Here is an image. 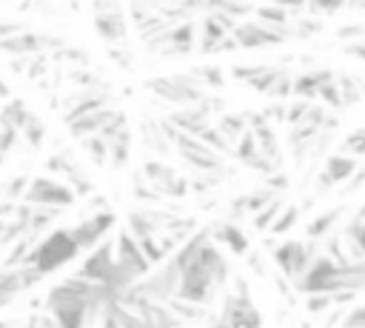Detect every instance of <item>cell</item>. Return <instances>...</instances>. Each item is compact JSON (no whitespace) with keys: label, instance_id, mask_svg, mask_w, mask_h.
<instances>
[{"label":"cell","instance_id":"1","mask_svg":"<svg viewBox=\"0 0 365 328\" xmlns=\"http://www.w3.org/2000/svg\"><path fill=\"white\" fill-rule=\"evenodd\" d=\"M171 260L180 268V288H177L174 299L197 305V308H208L231 277V265H228L222 248L211 240L208 225L197 228L171 254Z\"/></svg>","mask_w":365,"mask_h":328},{"label":"cell","instance_id":"2","mask_svg":"<svg viewBox=\"0 0 365 328\" xmlns=\"http://www.w3.org/2000/svg\"><path fill=\"white\" fill-rule=\"evenodd\" d=\"M208 328H262V314L251 299L248 282L242 277L234 280V288L222 297L220 314H208Z\"/></svg>","mask_w":365,"mask_h":328},{"label":"cell","instance_id":"3","mask_svg":"<svg viewBox=\"0 0 365 328\" xmlns=\"http://www.w3.org/2000/svg\"><path fill=\"white\" fill-rule=\"evenodd\" d=\"M77 254H80V248L71 240L68 228H54L51 234H46L43 240L34 242V248L29 251L23 265H31L46 277V274H54L57 268H63L66 262L77 260Z\"/></svg>","mask_w":365,"mask_h":328},{"label":"cell","instance_id":"4","mask_svg":"<svg viewBox=\"0 0 365 328\" xmlns=\"http://www.w3.org/2000/svg\"><path fill=\"white\" fill-rule=\"evenodd\" d=\"M145 86H148V91H154L160 100L174 103V106H180V108L197 106V103L205 97V86H202L200 80H194V74H168V77H151Z\"/></svg>","mask_w":365,"mask_h":328},{"label":"cell","instance_id":"5","mask_svg":"<svg viewBox=\"0 0 365 328\" xmlns=\"http://www.w3.org/2000/svg\"><path fill=\"white\" fill-rule=\"evenodd\" d=\"M171 145L177 148V154H180V160L188 165V168H194V174H211V177H222V171H225V160L214 151V148H208L200 137H191V134H174V140H171Z\"/></svg>","mask_w":365,"mask_h":328},{"label":"cell","instance_id":"6","mask_svg":"<svg viewBox=\"0 0 365 328\" xmlns=\"http://www.w3.org/2000/svg\"><path fill=\"white\" fill-rule=\"evenodd\" d=\"M317 242H305V240H282L271 248V257H274V265L279 268L282 277H288L291 282L299 280L305 274V268L311 265V260L317 257Z\"/></svg>","mask_w":365,"mask_h":328},{"label":"cell","instance_id":"7","mask_svg":"<svg viewBox=\"0 0 365 328\" xmlns=\"http://www.w3.org/2000/svg\"><path fill=\"white\" fill-rule=\"evenodd\" d=\"M23 203L43 205V208H57L60 211V208H68L74 203V191L66 183L54 180V177H34L29 183L26 194H23Z\"/></svg>","mask_w":365,"mask_h":328},{"label":"cell","instance_id":"8","mask_svg":"<svg viewBox=\"0 0 365 328\" xmlns=\"http://www.w3.org/2000/svg\"><path fill=\"white\" fill-rule=\"evenodd\" d=\"M143 180L151 185V191H157L160 197H185L188 194V180L182 174H177L171 165L160 163V160H145L143 163Z\"/></svg>","mask_w":365,"mask_h":328},{"label":"cell","instance_id":"9","mask_svg":"<svg viewBox=\"0 0 365 328\" xmlns=\"http://www.w3.org/2000/svg\"><path fill=\"white\" fill-rule=\"evenodd\" d=\"M114 222H117L114 211H94L91 217H86L74 228H68V234H71V240L77 242L80 251H91L106 240V234L114 228Z\"/></svg>","mask_w":365,"mask_h":328},{"label":"cell","instance_id":"10","mask_svg":"<svg viewBox=\"0 0 365 328\" xmlns=\"http://www.w3.org/2000/svg\"><path fill=\"white\" fill-rule=\"evenodd\" d=\"M231 34L240 48H268V46L285 43L288 29H277V26H265V23L254 20V23H240Z\"/></svg>","mask_w":365,"mask_h":328},{"label":"cell","instance_id":"11","mask_svg":"<svg viewBox=\"0 0 365 328\" xmlns=\"http://www.w3.org/2000/svg\"><path fill=\"white\" fill-rule=\"evenodd\" d=\"M194 26L191 23H180V26H171V29H165V31H160V34H154V37H148L145 40V46L151 48V51H160V54H188V51H194Z\"/></svg>","mask_w":365,"mask_h":328},{"label":"cell","instance_id":"12","mask_svg":"<svg viewBox=\"0 0 365 328\" xmlns=\"http://www.w3.org/2000/svg\"><path fill=\"white\" fill-rule=\"evenodd\" d=\"M94 29L108 43H120L125 37L128 26H125V14L120 11L117 0H94Z\"/></svg>","mask_w":365,"mask_h":328},{"label":"cell","instance_id":"13","mask_svg":"<svg viewBox=\"0 0 365 328\" xmlns=\"http://www.w3.org/2000/svg\"><path fill=\"white\" fill-rule=\"evenodd\" d=\"M111 268H114V240H103L97 248H91V251L86 254V260H83L80 268H77V277L103 285V282L108 280Z\"/></svg>","mask_w":365,"mask_h":328},{"label":"cell","instance_id":"14","mask_svg":"<svg viewBox=\"0 0 365 328\" xmlns=\"http://www.w3.org/2000/svg\"><path fill=\"white\" fill-rule=\"evenodd\" d=\"M43 280V274L31 265H17V268H0V308H6L14 297H20L23 291H29L31 285H37Z\"/></svg>","mask_w":365,"mask_h":328},{"label":"cell","instance_id":"15","mask_svg":"<svg viewBox=\"0 0 365 328\" xmlns=\"http://www.w3.org/2000/svg\"><path fill=\"white\" fill-rule=\"evenodd\" d=\"M114 262H120V265H125L128 271H134L137 280H143V277L151 271V262L145 260L140 242H137L125 228H123V231L117 234V240H114Z\"/></svg>","mask_w":365,"mask_h":328},{"label":"cell","instance_id":"16","mask_svg":"<svg viewBox=\"0 0 365 328\" xmlns=\"http://www.w3.org/2000/svg\"><path fill=\"white\" fill-rule=\"evenodd\" d=\"M208 231H211V240H214L217 245H225V248H228L231 254H237V257H245V254L251 251L248 234H245L234 220H220V222L208 225Z\"/></svg>","mask_w":365,"mask_h":328},{"label":"cell","instance_id":"17","mask_svg":"<svg viewBox=\"0 0 365 328\" xmlns=\"http://www.w3.org/2000/svg\"><path fill=\"white\" fill-rule=\"evenodd\" d=\"M356 171V157H348V154H331L319 171V188H331V185H339L345 180H351Z\"/></svg>","mask_w":365,"mask_h":328},{"label":"cell","instance_id":"18","mask_svg":"<svg viewBox=\"0 0 365 328\" xmlns=\"http://www.w3.org/2000/svg\"><path fill=\"white\" fill-rule=\"evenodd\" d=\"M48 168H51V171H57V174H63V177L68 180L66 185L74 191V197H77V194H88V191H91V180H88V174H86V171H83V168H80L68 154H54V157L48 160Z\"/></svg>","mask_w":365,"mask_h":328},{"label":"cell","instance_id":"19","mask_svg":"<svg viewBox=\"0 0 365 328\" xmlns=\"http://www.w3.org/2000/svg\"><path fill=\"white\" fill-rule=\"evenodd\" d=\"M106 106H108V94H100V91H86V94H80V97L66 100L63 120H66V123H71V120L86 117V114H91V111H97V108H106Z\"/></svg>","mask_w":365,"mask_h":328},{"label":"cell","instance_id":"20","mask_svg":"<svg viewBox=\"0 0 365 328\" xmlns=\"http://www.w3.org/2000/svg\"><path fill=\"white\" fill-rule=\"evenodd\" d=\"M114 114H117V108L106 106V108H97V111L86 114V117H77V120H71V123H68V134H71V137H77V140L91 137V134H100V128H103Z\"/></svg>","mask_w":365,"mask_h":328},{"label":"cell","instance_id":"21","mask_svg":"<svg viewBox=\"0 0 365 328\" xmlns=\"http://www.w3.org/2000/svg\"><path fill=\"white\" fill-rule=\"evenodd\" d=\"M334 74L331 71H325V68H319V71H305V74H299V77H294V86H291V94L297 97V100H317L319 97V91H322V86L331 80Z\"/></svg>","mask_w":365,"mask_h":328},{"label":"cell","instance_id":"22","mask_svg":"<svg viewBox=\"0 0 365 328\" xmlns=\"http://www.w3.org/2000/svg\"><path fill=\"white\" fill-rule=\"evenodd\" d=\"M345 214V208L342 205H336V208H331V211H322V214H317L308 225H305V237L311 240V242H317V240H325L331 231H334V225L339 222V217Z\"/></svg>","mask_w":365,"mask_h":328},{"label":"cell","instance_id":"23","mask_svg":"<svg viewBox=\"0 0 365 328\" xmlns=\"http://www.w3.org/2000/svg\"><path fill=\"white\" fill-rule=\"evenodd\" d=\"M31 120V111L26 108V103L23 100H9L3 108H0V125H6V128H14L17 134L23 131V125Z\"/></svg>","mask_w":365,"mask_h":328},{"label":"cell","instance_id":"24","mask_svg":"<svg viewBox=\"0 0 365 328\" xmlns=\"http://www.w3.org/2000/svg\"><path fill=\"white\" fill-rule=\"evenodd\" d=\"M231 31H225L211 14H205V20H202V34H200V51L202 54H214V48L220 46V40L222 37H228Z\"/></svg>","mask_w":365,"mask_h":328},{"label":"cell","instance_id":"25","mask_svg":"<svg viewBox=\"0 0 365 328\" xmlns=\"http://www.w3.org/2000/svg\"><path fill=\"white\" fill-rule=\"evenodd\" d=\"M217 131L228 140V145L234 148L237 145V140L248 131V123H245V117L242 114H222L220 120H217Z\"/></svg>","mask_w":365,"mask_h":328},{"label":"cell","instance_id":"26","mask_svg":"<svg viewBox=\"0 0 365 328\" xmlns=\"http://www.w3.org/2000/svg\"><path fill=\"white\" fill-rule=\"evenodd\" d=\"M108 311L117 317L120 328H148V325L143 322V317H140L131 305H125V302H120V299H108Z\"/></svg>","mask_w":365,"mask_h":328},{"label":"cell","instance_id":"27","mask_svg":"<svg viewBox=\"0 0 365 328\" xmlns=\"http://www.w3.org/2000/svg\"><path fill=\"white\" fill-rule=\"evenodd\" d=\"M80 145H83V151L91 157V163H94V165H106V163H108V143H106L100 134L83 137V140H80Z\"/></svg>","mask_w":365,"mask_h":328},{"label":"cell","instance_id":"28","mask_svg":"<svg viewBox=\"0 0 365 328\" xmlns=\"http://www.w3.org/2000/svg\"><path fill=\"white\" fill-rule=\"evenodd\" d=\"M297 220H299V205H282V211H279V217L274 220V225L268 228L274 237H282V234H288L294 225H297Z\"/></svg>","mask_w":365,"mask_h":328},{"label":"cell","instance_id":"29","mask_svg":"<svg viewBox=\"0 0 365 328\" xmlns=\"http://www.w3.org/2000/svg\"><path fill=\"white\" fill-rule=\"evenodd\" d=\"M279 211H282V200L277 197L274 203H268L262 211H257V214L251 217V225H254L257 231H268V228L274 225V220L279 217Z\"/></svg>","mask_w":365,"mask_h":328},{"label":"cell","instance_id":"30","mask_svg":"<svg viewBox=\"0 0 365 328\" xmlns=\"http://www.w3.org/2000/svg\"><path fill=\"white\" fill-rule=\"evenodd\" d=\"M257 11V20L265 23V26H277V29H288V11L279 9V6H259L254 9Z\"/></svg>","mask_w":365,"mask_h":328},{"label":"cell","instance_id":"31","mask_svg":"<svg viewBox=\"0 0 365 328\" xmlns=\"http://www.w3.org/2000/svg\"><path fill=\"white\" fill-rule=\"evenodd\" d=\"M20 134H23V140H26L31 148H40V145H43V140H46V125H43V120H40V117H34V114H31V120L23 125V131H20Z\"/></svg>","mask_w":365,"mask_h":328},{"label":"cell","instance_id":"32","mask_svg":"<svg viewBox=\"0 0 365 328\" xmlns=\"http://www.w3.org/2000/svg\"><path fill=\"white\" fill-rule=\"evenodd\" d=\"M259 154V148H257V140L251 137V131H245L240 140H237V145H234V157L242 163V165H248L254 157Z\"/></svg>","mask_w":365,"mask_h":328},{"label":"cell","instance_id":"33","mask_svg":"<svg viewBox=\"0 0 365 328\" xmlns=\"http://www.w3.org/2000/svg\"><path fill=\"white\" fill-rule=\"evenodd\" d=\"M339 148H342L339 154H348V157H359V154H365V128L351 131V134L342 140Z\"/></svg>","mask_w":365,"mask_h":328},{"label":"cell","instance_id":"34","mask_svg":"<svg viewBox=\"0 0 365 328\" xmlns=\"http://www.w3.org/2000/svg\"><path fill=\"white\" fill-rule=\"evenodd\" d=\"M328 308H334V297L331 294H308L305 297V311L308 314H325Z\"/></svg>","mask_w":365,"mask_h":328},{"label":"cell","instance_id":"35","mask_svg":"<svg viewBox=\"0 0 365 328\" xmlns=\"http://www.w3.org/2000/svg\"><path fill=\"white\" fill-rule=\"evenodd\" d=\"M29 183H31V180H29V177H23V174H20V177H14L11 183H6V185H3V197H6V200H11V203H14V200H20V197L26 194Z\"/></svg>","mask_w":365,"mask_h":328},{"label":"cell","instance_id":"36","mask_svg":"<svg viewBox=\"0 0 365 328\" xmlns=\"http://www.w3.org/2000/svg\"><path fill=\"white\" fill-rule=\"evenodd\" d=\"M339 328H365V305H354L351 311H345Z\"/></svg>","mask_w":365,"mask_h":328},{"label":"cell","instance_id":"37","mask_svg":"<svg viewBox=\"0 0 365 328\" xmlns=\"http://www.w3.org/2000/svg\"><path fill=\"white\" fill-rule=\"evenodd\" d=\"M194 77H202L205 86H222V68H220V66H202V68H194Z\"/></svg>","mask_w":365,"mask_h":328},{"label":"cell","instance_id":"38","mask_svg":"<svg viewBox=\"0 0 365 328\" xmlns=\"http://www.w3.org/2000/svg\"><path fill=\"white\" fill-rule=\"evenodd\" d=\"M265 188H271L274 194L285 191V188H288V177H285V171H274V174H268V177H265Z\"/></svg>","mask_w":365,"mask_h":328},{"label":"cell","instance_id":"39","mask_svg":"<svg viewBox=\"0 0 365 328\" xmlns=\"http://www.w3.org/2000/svg\"><path fill=\"white\" fill-rule=\"evenodd\" d=\"M54 57L74 60V63H86V51H83V48H71V46H63L60 51H54Z\"/></svg>","mask_w":365,"mask_h":328},{"label":"cell","instance_id":"40","mask_svg":"<svg viewBox=\"0 0 365 328\" xmlns=\"http://www.w3.org/2000/svg\"><path fill=\"white\" fill-rule=\"evenodd\" d=\"M23 31V23H14V20H0V40L11 37V34H20Z\"/></svg>","mask_w":365,"mask_h":328},{"label":"cell","instance_id":"41","mask_svg":"<svg viewBox=\"0 0 365 328\" xmlns=\"http://www.w3.org/2000/svg\"><path fill=\"white\" fill-rule=\"evenodd\" d=\"M362 183H365V168H356V171H354V177L348 180V185H345V194L359 191V188H362Z\"/></svg>","mask_w":365,"mask_h":328},{"label":"cell","instance_id":"42","mask_svg":"<svg viewBox=\"0 0 365 328\" xmlns=\"http://www.w3.org/2000/svg\"><path fill=\"white\" fill-rule=\"evenodd\" d=\"M100 328H120L117 317L108 311V302H106V308H103V317H100Z\"/></svg>","mask_w":365,"mask_h":328},{"label":"cell","instance_id":"43","mask_svg":"<svg viewBox=\"0 0 365 328\" xmlns=\"http://www.w3.org/2000/svg\"><path fill=\"white\" fill-rule=\"evenodd\" d=\"M37 328H60V325L54 322V317L48 311H43V314H37Z\"/></svg>","mask_w":365,"mask_h":328},{"label":"cell","instance_id":"44","mask_svg":"<svg viewBox=\"0 0 365 328\" xmlns=\"http://www.w3.org/2000/svg\"><path fill=\"white\" fill-rule=\"evenodd\" d=\"M348 54H354V57L365 60V40H354V43L348 46Z\"/></svg>","mask_w":365,"mask_h":328},{"label":"cell","instance_id":"45","mask_svg":"<svg viewBox=\"0 0 365 328\" xmlns=\"http://www.w3.org/2000/svg\"><path fill=\"white\" fill-rule=\"evenodd\" d=\"M248 265H251L257 274H265V265H262V257H259V254H248Z\"/></svg>","mask_w":365,"mask_h":328},{"label":"cell","instance_id":"46","mask_svg":"<svg viewBox=\"0 0 365 328\" xmlns=\"http://www.w3.org/2000/svg\"><path fill=\"white\" fill-rule=\"evenodd\" d=\"M308 0H277V6L279 9H302Z\"/></svg>","mask_w":365,"mask_h":328},{"label":"cell","instance_id":"47","mask_svg":"<svg viewBox=\"0 0 365 328\" xmlns=\"http://www.w3.org/2000/svg\"><path fill=\"white\" fill-rule=\"evenodd\" d=\"M148 3H154V6H160V9H171V6H182L185 0H148Z\"/></svg>","mask_w":365,"mask_h":328},{"label":"cell","instance_id":"48","mask_svg":"<svg viewBox=\"0 0 365 328\" xmlns=\"http://www.w3.org/2000/svg\"><path fill=\"white\" fill-rule=\"evenodd\" d=\"M0 328H14V322H9V319H0Z\"/></svg>","mask_w":365,"mask_h":328},{"label":"cell","instance_id":"49","mask_svg":"<svg viewBox=\"0 0 365 328\" xmlns=\"http://www.w3.org/2000/svg\"><path fill=\"white\" fill-rule=\"evenodd\" d=\"M3 228H6V220H0V237H3Z\"/></svg>","mask_w":365,"mask_h":328}]
</instances>
